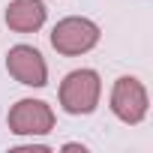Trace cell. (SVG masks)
<instances>
[{
  "instance_id": "cell-3",
  "label": "cell",
  "mask_w": 153,
  "mask_h": 153,
  "mask_svg": "<svg viewBox=\"0 0 153 153\" xmlns=\"http://www.w3.org/2000/svg\"><path fill=\"white\" fill-rule=\"evenodd\" d=\"M147 90L135 75H120L111 87V111L123 123H141L147 117Z\"/></svg>"
},
{
  "instance_id": "cell-5",
  "label": "cell",
  "mask_w": 153,
  "mask_h": 153,
  "mask_svg": "<svg viewBox=\"0 0 153 153\" xmlns=\"http://www.w3.org/2000/svg\"><path fill=\"white\" fill-rule=\"evenodd\" d=\"M9 75L24 87H45L48 84V63L33 45H15L6 54Z\"/></svg>"
},
{
  "instance_id": "cell-6",
  "label": "cell",
  "mask_w": 153,
  "mask_h": 153,
  "mask_svg": "<svg viewBox=\"0 0 153 153\" xmlns=\"http://www.w3.org/2000/svg\"><path fill=\"white\" fill-rule=\"evenodd\" d=\"M48 18L42 0H12L6 6V27L15 33H36Z\"/></svg>"
},
{
  "instance_id": "cell-4",
  "label": "cell",
  "mask_w": 153,
  "mask_h": 153,
  "mask_svg": "<svg viewBox=\"0 0 153 153\" xmlns=\"http://www.w3.org/2000/svg\"><path fill=\"white\" fill-rule=\"evenodd\" d=\"M6 120L15 135H45L54 129V111L42 99H18Z\"/></svg>"
},
{
  "instance_id": "cell-1",
  "label": "cell",
  "mask_w": 153,
  "mask_h": 153,
  "mask_svg": "<svg viewBox=\"0 0 153 153\" xmlns=\"http://www.w3.org/2000/svg\"><path fill=\"white\" fill-rule=\"evenodd\" d=\"M102 96V81L96 69H75L60 84V105L66 114H90Z\"/></svg>"
},
{
  "instance_id": "cell-2",
  "label": "cell",
  "mask_w": 153,
  "mask_h": 153,
  "mask_svg": "<svg viewBox=\"0 0 153 153\" xmlns=\"http://www.w3.org/2000/svg\"><path fill=\"white\" fill-rule=\"evenodd\" d=\"M99 24L90 21V18H81V15H69L63 21L54 24L51 30V45L57 54H66V57H78V54H87L90 48H96L99 42Z\"/></svg>"
}]
</instances>
